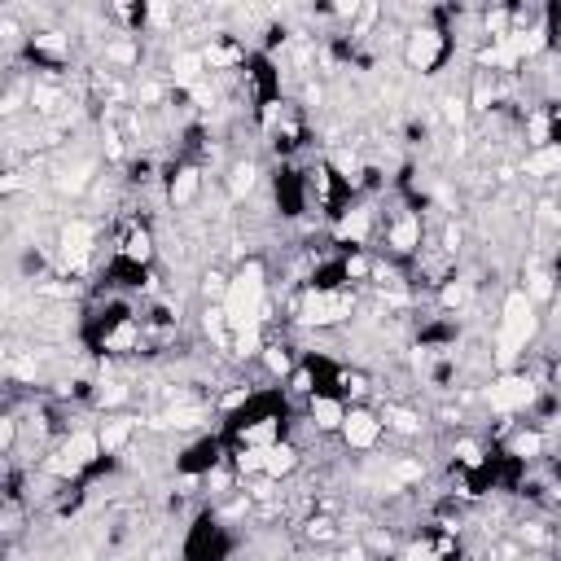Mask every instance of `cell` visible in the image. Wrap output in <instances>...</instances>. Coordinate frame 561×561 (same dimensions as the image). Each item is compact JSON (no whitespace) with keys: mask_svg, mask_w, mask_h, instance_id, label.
I'll return each instance as SVG.
<instances>
[{"mask_svg":"<svg viewBox=\"0 0 561 561\" xmlns=\"http://www.w3.org/2000/svg\"><path fill=\"white\" fill-rule=\"evenodd\" d=\"M443 303H447V307L465 303V285H447V290H443Z\"/></svg>","mask_w":561,"mask_h":561,"instance_id":"obj_32","label":"cell"},{"mask_svg":"<svg viewBox=\"0 0 561 561\" xmlns=\"http://www.w3.org/2000/svg\"><path fill=\"white\" fill-rule=\"evenodd\" d=\"M531 294H535V298H548V294H553V285H548V277H531Z\"/></svg>","mask_w":561,"mask_h":561,"instance_id":"obj_34","label":"cell"},{"mask_svg":"<svg viewBox=\"0 0 561 561\" xmlns=\"http://www.w3.org/2000/svg\"><path fill=\"white\" fill-rule=\"evenodd\" d=\"M193 193H198V171H180L176 184H171V202L184 207V202H193Z\"/></svg>","mask_w":561,"mask_h":561,"instance_id":"obj_10","label":"cell"},{"mask_svg":"<svg viewBox=\"0 0 561 561\" xmlns=\"http://www.w3.org/2000/svg\"><path fill=\"white\" fill-rule=\"evenodd\" d=\"M312 416H316V425H342V421H347V416H342V408H338L333 399H316Z\"/></svg>","mask_w":561,"mask_h":561,"instance_id":"obj_13","label":"cell"},{"mask_svg":"<svg viewBox=\"0 0 561 561\" xmlns=\"http://www.w3.org/2000/svg\"><path fill=\"white\" fill-rule=\"evenodd\" d=\"M207 333L211 338H224V312H207Z\"/></svg>","mask_w":561,"mask_h":561,"instance_id":"obj_27","label":"cell"},{"mask_svg":"<svg viewBox=\"0 0 561 561\" xmlns=\"http://www.w3.org/2000/svg\"><path fill=\"white\" fill-rule=\"evenodd\" d=\"M110 57H114V62H132L136 49H132V44H110Z\"/></svg>","mask_w":561,"mask_h":561,"instance_id":"obj_29","label":"cell"},{"mask_svg":"<svg viewBox=\"0 0 561 561\" xmlns=\"http://www.w3.org/2000/svg\"><path fill=\"white\" fill-rule=\"evenodd\" d=\"M132 342H136V329H132V325H118V329L110 333V347H114V351H123V347H132Z\"/></svg>","mask_w":561,"mask_h":561,"instance_id":"obj_20","label":"cell"},{"mask_svg":"<svg viewBox=\"0 0 561 561\" xmlns=\"http://www.w3.org/2000/svg\"><path fill=\"white\" fill-rule=\"evenodd\" d=\"M408 561H430V553H425V548H412V553H408Z\"/></svg>","mask_w":561,"mask_h":561,"instance_id":"obj_40","label":"cell"},{"mask_svg":"<svg viewBox=\"0 0 561 561\" xmlns=\"http://www.w3.org/2000/svg\"><path fill=\"white\" fill-rule=\"evenodd\" d=\"M237 355H255L259 351V325H246V329H237Z\"/></svg>","mask_w":561,"mask_h":561,"instance_id":"obj_16","label":"cell"},{"mask_svg":"<svg viewBox=\"0 0 561 561\" xmlns=\"http://www.w3.org/2000/svg\"><path fill=\"white\" fill-rule=\"evenodd\" d=\"M149 18L158 22V27H167V22H171V9H167V5H149Z\"/></svg>","mask_w":561,"mask_h":561,"instance_id":"obj_35","label":"cell"},{"mask_svg":"<svg viewBox=\"0 0 561 561\" xmlns=\"http://www.w3.org/2000/svg\"><path fill=\"white\" fill-rule=\"evenodd\" d=\"M264 469L272 474V478L290 474V469H294V452H290V447H268V465H264Z\"/></svg>","mask_w":561,"mask_h":561,"instance_id":"obj_11","label":"cell"},{"mask_svg":"<svg viewBox=\"0 0 561 561\" xmlns=\"http://www.w3.org/2000/svg\"><path fill=\"white\" fill-rule=\"evenodd\" d=\"M513 452H518V456H535V452H540V434H522L518 443H513Z\"/></svg>","mask_w":561,"mask_h":561,"instance_id":"obj_23","label":"cell"},{"mask_svg":"<svg viewBox=\"0 0 561 561\" xmlns=\"http://www.w3.org/2000/svg\"><path fill=\"white\" fill-rule=\"evenodd\" d=\"M35 44H40L44 53H62V49H66V40H62V35H35Z\"/></svg>","mask_w":561,"mask_h":561,"instance_id":"obj_26","label":"cell"},{"mask_svg":"<svg viewBox=\"0 0 561 561\" xmlns=\"http://www.w3.org/2000/svg\"><path fill=\"white\" fill-rule=\"evenodd\" d=\"M237 465H242L246 474H255V469H264L268 465V447H246L242 456H237Z\"/></svg>","mask_w":561,"mask_h":561,"instance_id":"obj_17","label":"cell"},{"mask_svg":"<svg viewBox=\"0 0 561 561\" xmlns=\"http://www.w3.org/2000/svg\"><path fill=\"white\" fill-rule=\"evenodd\" d=\"M342 425H347V443H351V447H368V443L377 438V421H373L368 412H351Z\"/></svg>","mask_w":561,"mask_h":561,"instance_id":"obj_7","label":"cell"},{"mask_svg":"<svg viewBox=\"0 0 561 561\" xmlns=\"http://www.w3.org/2000/svg\"><path fill=\"white\" fill-rule=\"evenodd\" d=\"M123 438H127V421H114V425H105L101 447H105V452H114V447H123Z\"/></svg>","mask_w":561,"mask_h":561,"instance_id":"obj_18","label":"cell"},{"mask_svg":"<svg viewBox=\"0 0 561 561\" xmlns=\"http://www.w3.org/2000/svg\"><path fill=\"white\" fill-rule=\"evenodd\" d=\"M9 368H14L18 377H35V364H27V360H14V364H9Z\"/></svg>","mask_w":561,"mask_h":561,"instance_id":"obj_37","label":"cell"},{"mask_svg":"<svg viewBox=\"0 0 561 561\" xmlns=\"http://www.w3.org/2000/svg\"><path fill=\"white\" fill-rule=\"evenodd\" d=\"M461 461L474 465V461H478V447H474V443H461Z\"/></svg>","mask_w":561,"mask_h":561,"instance_id":"obj_38","label":"cell"},{"mask_svg":"<svg viewBox=\"0 0 561 561\" xmlns=\"http://www.w3.org/2000/svg\"><path fill=\"white\" fill-rule=\"evenodd\" d=\"M207 62H211V66H224V62H233V53H229V49H211Z\"/></svg>","mask_w":561,"mask_h":561,"instance_id":"obj_36","label":"cell"},{"mask_svg":"<svg viewBox=\"0 0 561 561\" xmlns=\"http://www.w3.org/2000/svg\"><path fill=\"white\" fill-rule=\"evenodd\" d=\"M461 114H465L461 101H447V118H452V123H461Z\"/></svg>","mask_w":561,"mask_h":561,"instance_id":"obj_39","label":"cell"},{"mask_svg":"<svg viewBox=\"0 0 561 561\" xmlns=\"http://www.w3.org/2000/svg\"><path fill=\"white\" fill-rule=\"evenodd\" d=\"M250 189H255V167H237L233 171V193L242 198V193H250Z\"/></svg>","mask_w":561,"mask_h":561,"instance_id":"obj_19","label":"cell"},{"mask_svg":"<svg viewBox=\"0 0 561 561\" xmlns=\"http://www.w3.org/2000/svg\"><path fill=\"white\" fill-rule=\"evenodd\" d=\"M123 399H127V386L110 381V386H105V403H123Z\"/></svg>","mask_w":561,"mask_h":561,"instance_id":"obj_31","label":"cell"},{"mask_svg":"<svg viewBox=\"0 0 561 561\" xmlns=\"http://www.w3.org/2000/svg\"><path fill=\"white\" fill-rule=\"evenodd\" d=\"M268 368H272V373H285V368H290L285 351H268Z\"/></svg>","mask_w":561,"mask_h":561,"instance_id":"obj_33","label":"cell"},{"mask_svg":"<svg viewBox=\"0 0 561 561\" xmlns=\"http://www.w3.org/2000/svg\"><path fill=\"white\" fill-rule=\"evenodd\" d=\"M351 316V298L347 294H312L303 303V320L307 325H333V320Z\"/></svg>","mask_w":561,"mask_h":561,"instance_id":"obj_3","label":"cell"},{"mask_svg":"<svg viewBox=\"0 0 561 561\" xmlns=\"http://www.w3.org/2000/svg\"><path fill=\"white\" fill-rule=\"evenodd\" d=\"M224 316H229L237 329L259 325V316H264V268L259 264H246L242 272H237V281H229Z\"/></svg>","mask_w":561,"mask_h":561,"instance_id":"obj_1","label":"cell"},{"mask_svg":"<svg viewBox=\"0 0 561 561\" xmlns=\"http://www.w3.org/2000/svg\"><path fill=\"white\" fill-rule=\"evenodd\" d=\"M202 290H207L211 298H220V294H229V285H224L220 277H207V281H202Z\"/></svg>","mask_w":561,"mask_h":561,"instance_id":"obj_30","label":"cell"},{"mask_svg":"<svg viewBox=\"0 0 561 561\" xmlns=\"http://www.w3.org/2000/svg\"><path fill=\"white\" fill-rule=\"evenodd\" d=\"M438 53H443V35L438 31H416L412 35V44H408V62L416 70H430L438 62Z\"/></svg>","mask_w":561,"mask_h":561,"instance_id":"obj_5","label":"cell"},{"mask_svg":"<svg viewBox=\"0 0 561 561\" xmlns=\"http://www.w3.org/2000/svg\"><path fill=\"white\" fill-rule=\"evenodd\" d=\"M198 421H202V412H198V408H180V412L167 416V425H198Z\"/></svg>","mask_w":561,"mask_h":561,"instance_id":"obj_22","label":"cell"},{"mask_svg":"<svg viewBox=\"0 0 561 561\" xmlns=\"http://www.w3.org/2000/svg\"><path fill=\"white\" fill-rule=\"evenodd\" d=\"M531 176H544V171H561V149H540L535 158L527 162Z\"/></svg>","mask_w":561,"mask_h":561,"instance_id":"obj_12","label":"cell"},{"mask_svg":"<svg viewBox=\"0 0 561 561\" xmlns=\"http://www.w3.org/2000/svg\"><path fill=\"white\" fill-rule=\"evenodd\" d=\"M416 237H421L416 220H399V224H395V233H390V242H395L399 250H412V246H416Z\"/></svg>","mask_w":561,"mask_h":561,"instance_id":"obj_14","label":"cell"},{"mask_svg":"<svg viewBox=\"0 0 561 561\" xmlns=\"http://www.w3.org/2000/svg\"><path fill=\"white\" fill-rule=\"evenodd\" d=\"M268 438H272V425L264 421V425H255V430H250V434H246V443H250V447H264Z\"/></svg>","mask_w":561,"mask_h":561,"instance_id":"obj_25","label":"cell"},{"mask_svg":"<svg viewBox=\"0 0 561 561\" xmlns=\"http://www.w3.org/2000/svg\"><path fill=\"white\" fill-rule=\"evenodd\" d=\"M66 452H70V456H75L79 465H88V461H92V456L101 452V438H97V434H75V438H70V447H66Z\"/></svg>","mask_w":561,"mask_h":561,"instance_id":"obj_8","label":"cell"},{"mask_svg":"<svg viewBox=\"0 0 561 561\" xmlns=\"http://www.w3.org/2000/svg\"><path fill=\"white\" fill-rule=\"evenodd\" d=\"M49 469H53V474H75V469H79V461L70 456V452H62L57 461H49Z\"/></svg>","mask_w":561,"mask_h":561,"instance_id":"obj_24","label":"cell"},{"mask_svg":"<svg viewBox=\"0 0 561 561\" xmlns=\"http://www.w3.org/2000/svg\"><path fill=\"white\" fill-rule=\"evenodd\" d=\"M88 242H92V229H88V224H70V229L62 233V255H66L70 268H79L83 259H88Z\"/></svg>","mask_w":561,"mask_h":561,"instance_id":"obj_6","label":"cell"},{"mask_svg":"<svg viewBox=\"0 0 561 561\" xmlns=\"http://www.w3.org/2000/svg\"><path fill=\"white\" fill-rule=\"evenodd\" d=\"M535 333V312H531V298L527 294H509L505 303V333H500V364H513L518 351L527 347V338Z\"/></svg>","mask_w":561,"mask_h":561,"instance_id":"obj_2","label":"cell"},{"mask_svg":"<svg viewBox=\"0 0 561 561\" xmlns=\"http://www.w3.org/2000/svg\"><path fill=\"white\" fill-rule=\"evenodd\" d=\"M127 255H132V259H149V237L145 233H132V237H127Z\"/></svg>","mask_w":561,"mask_h":561,"instance_id":"obj_21","label":"cell"},{"mask_svg":"<svg viewBox=\"0 0 561 561\" xmlns=\"http://www.w3.org/2000/svg\"><path fill=\"white\" fill-rule=\"evenodd\" d=\"M390 421H395L399 430H416V416H412V412H403V408H390Z\"/></svg>","mask_w":561,"mask_h":561,"instance_id":"obj_28","label":"cell"},{"mask_svg":"<svg viewBox=\"0 0 561 561\" xmlns=\"http://www.w3.org/2000/svg\"><path fill=\"white\" fill-rule=\"evenodd\" d=\"M198 70H202V57H193V53L176 57V83H193V79H198Z\"/></svg>","mask_w":561,"mask_h":561,"instance_id":"obj_15","label":"cell"},{"mask_svg":"<svg viewBox=\"0 0 561 561\" xmlns=\"http://www.w3.org/2000/svg\"><path fill=\"white\" fill-rule=\"evenodd\" d=\"M364 233H368V215H364V211H351L347 220L338 224V237H342V242H360Z\"/></svg>","mask_w":561,"mask_h":561,"instance_id":"obj_9","label":"cell"},{"mask_svg":"<svg viewBox=\"0 0 561 561\" xmlns=\"http://www.w3.org/2000/svg\"><path fill=\"white\" fill-rule=\"evenodd\" d=\"M531 395H535V386H531L527 377H505V381H496V386H491V408H500V412L527 408Z\"/></svg>","mask_w":561,"mask_h":561,"instance_id":"obj_4","label":"cell"}]
</instances>
